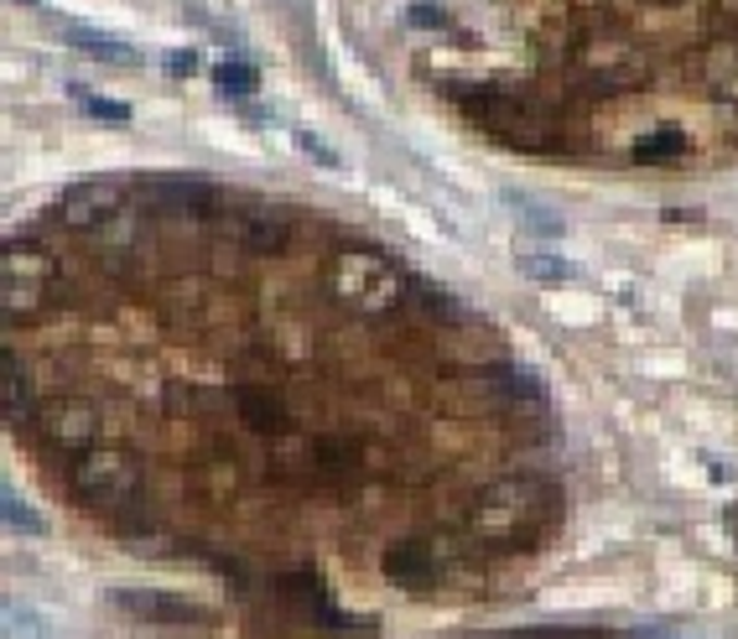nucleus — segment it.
Here are the masks:
<instances>
[{
  "instance_id": "obj_4",
  "label": "nucleus",
  "mask_w": 738,
  "mask_h": 639,
  "mask_svg": "<svg viewBox=\"0 0 738 639\" xmlns=\"http://www.w3.org/2000/svg\"><path fill=\"white\" fill-rule=\"evenodd\" d=\"M291 224H297V213L282 209V203H261V198H229L224 192V209H218L214 229L224 239H235L239 250H250V255H282L286 239H291Z\"/></svg>"
},
{
  "instance_id": "obj_11",
  "label": "nucleus",
  "mask_w": 738,
  "mask_h": 639,
  "mask_svg": "<svg viewBox=\"0 0 738 639\" xmlns=\"http://www.w3.org/2000/svg\"><path fill=\"white\" fill-rule=\"evenodd\" d=\"M218 89L250 95V89H255V68H250V63H224V68H218Z\"/></svg>"
},
{
  "instance_id": "obj_5",
  "label": "nucleus",
  "mask_w": 738,
  "mask_h": 639,
  "mask_svg": "<svg viewBox=\"0 0 738 639\" xmlns=\"http://www.w3.org/2000/svg\"><path fill=\"white\" fill-rule=\"evenodd\" d=\"M229 405H235L239 426L250 431V437H261V442H291L297 437V416H291V405L261 385V379H239L235 390H229Z\"/></svg>"
},
{
  "instance_id": "obj_9",
  "label": "nucleus",
  "mask_w": 738,
  "mask_h": 639,
  "mask_svg": "<svg viewBox=\"0 0 738 639\" xmlns=\"http://www.w3.org/2000/svg\"><path fill=\"white\" fill-rule=\"evenodd\" d=\"M63 37H68L73 48H84L89 58H99V63H136V48H125L115 37H95L89 26H68Z\"/></svg>"
},
{
  "instance_id": "obj_13",
  "label": "nucleus",
  "mask_w": 738,
  "mask_h": 639,
  "mask_svg": "<svg viewBox=\"0 0 738 639\" xmlns=\"http://www.w3.org/2000/svg\"><path fill=\"white\" fill-rule=\"evenodd\" d=\"M5 521H11V525H26V530H42V521L26 510L22 499H16V489H5Z\"/></svg>"
},
{
  "instance_id": "obj_8",
  "label": "nucleus",
  "mask_w": 738,
  "mask_h": 639,
  "mask_svg": "<svg viewBox=\"0 0 738 639\" xmlns=\"http://www.w3.org/2000/svg\"><path fill=\"white\" fill-rule=\"evenodd\" d=\"M0 401H5V416H11L16 431L37 426V411H42L37 379H32V369H26V359L16 349H5V364H0Z\"/></svg>"
},
{
  "instance_id": "obj_3",
  "label": "nucleus",
  "mask_w": 738,
  "mask_h": 639,
  "mask_svg": "<svg viewBox=\"0 0 738 639\" xmlns=\"http://www.w3.org/2000/svg\"><path fill=\"white\" fill-rule=\"evenodd\" d=\"M63 281V265L52 261L48 245L26 235H11L5 250H0V302H5V317H32L52 302V291Z\"/></svg>"
},
{
  "instance_id": "obj_7",
  "label": "nucleus",
  "mask_w": 738,
  "mask_h": 639,
  "mask_svg": "<svg viewBox=\"0 0 738 639\" xmlns=\"http://www.w3.org/2000/svg\"><path fill=\"white\" fill-rule=\"evenodd\" d=\"M120 203H125V198H120L115 183H84V188L63 192V198L52 203V224H63V229H73V235H95Z\"/></svg>"
},
{
  "instance_id": "obj_12",
  "label": "nucleus",
  "mask_w": 738,
  "mask_h": 639,
  "mask_svg": "<svg viewBox=\"0 0 738 639\" xmlns=\"http://www.w3.org/2000/svg\"><path fill=\"white\" fill-rule=\"evenodd\" d=\"M521 271H525V276H541L547 286H556L562 276H567V271H562L556 261H536V255H521Z\"/></svg>"
},
{
  "instance_id": "obj_6",
  "label": "nucleus",
  "mask_w": 738,
  "mask_h": 639,
  "mask_svg": "<svg viewBox=\"0 0 738 639\" xmlns=\"http://www.w3.org/2000/svg\"><path fill=\"white\" fill-rule=\"evenodd\" d=\"M99 426H104V422H99V405L58 396V401H42L37 426H32V431H37L48 448H58V452H78V448H95Z\"/></svg>"
},
{
  "instance_id": "obj_14",
  "label": "nucleus",
  "mask_w": 738,
  "mask_h": 639,
  "mask_svg": "<svg viewBox=\"0 0 738 639\" xmlns=\"http://www.w3.org/2000/svg\"><path fill=\"white\" fill-rule=\"evenodd\" d=\"M78 99H84L99 120H115V125H120V120H130V110H125V104H115V99H95V95H84V89H78Z\"/></svg>"
},
{
  "instance_id": "obj_10",
  "label": "nucleus",
  "mask_w": 738,
  "mask_h": 639,
  "mask_svg": "<svg viewBox=\"0 0 738 639\" xmlns=\"http://www.w3.org/2000/svg\"><path fill=\"white\" fill-rule=\"evenodd\" d=\"M5 639H52L48 618L26 603H5Z\"/></svg>"
},
{
  "instance_id": "obj_2",
  "label": "nucleus",
  "mask_w": 738,
  "mask_h": 639,
  "mask_svg": "<svg viewBox=\"0 0 738 639\" xmlns=\"http://www.w3.org/2000/svg\"><path fill=\"white\" fill-rule=\"evenodd\" d=\"M63 484L84 499L89 510H99L104 521H115L120 510L141 504V463L125 448H78L63 463Z\"/></svg>"
},
{
  "instance_id": "obj_15",
  "label": "nucleus",
  "mask_w": 738,
  "mask_h": 639,
  "mask_svg": "<svg viewBox=\"0 0 738 639\" xmlns=\"http://www.w3.org/2000/svg\"><path fill=\"white\" fill-rule=\"evenodd\" d=\"M167 63H172V68H177V73H188V68H192V52H172Z\"/></svg>"
},
{
  "instance_id": "obj_1",
  "label": "nucleus",
  "mask_w": 738,
  "mask_h": 639,
  "mask_svg": "<svg viewBox=\"0 0 738 639\" xmlns=\"http://www.w3.org/2000/svg\"><path fill=\"white\" fill-rule=\"evenodd\" d=\"M328 297L343 302V308L364 312V317H385L405 302V276L401 265L380 255L375 245H338L334 261H328Z\"/></svg>"
}]
</instances>
